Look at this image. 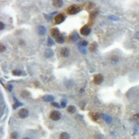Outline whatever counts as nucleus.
I'll list each match as a JSON object with an SVG mask.
<instances>
[{
  "label": "nucleus",
  "instance_id": "nucleus-15",
  "mask_svg": "<svg viewBox=\"0 0 139 139\" xmlns=\"http://www.w3.org/2000/svg\"><path fill=\"white\" fill-rule=\"evenodd\" d=\"M102 118L104 120V121H106L107 123H110L112 121V118L107 114H102Z\"/></svg>",
  "mask_w": 139,
  "mask_h": 139
},
{
  "label": "nucleus",
  "instance_id": "nucleus-21",
  "mask_svg": "<svg viewBox=\"0 0 139 139\" xmlns=\"http://www.w3.org/2000/svg\"><path fill=\"white\" fill-rule=\"evenodd\" d=\"M18 138V134L17 132L14 131L11 134V139H17Z\"/></svg>",
  "mask_w": 139,
  "mask_h": 139
},
{
  "label": "nucleus",
  "instance_id": "nucleus-16",
  "mask_svg": "<svg viewBox=\"0 0 139 139\" xmlns=\"http://www.w3.org/2000/svg\"><path fill=\"white\" fill-rule=\"evenodd\" d=\"M43 99L45 101H47V102H50V101H53L54 98V96L52 95H45L43 97Z\"/></svg>",
  "mask_w": 139,
  "mask_h": 139
},
{
  "label": "nucleus",
  "instance_id": "nucleus-26",
  "mask_svg": "<svg viewBox=\"0 0 139 139\" xmlns=\"http://www.w3.org/2000/svg\"><path fill=\"white\" fill-rule=\"evenodd\" d=\"M60 106H61V107L65 108L66 106V101L65 100H62L61 101V103H60Z\"/></svg>",
  "mask_w": 139,
  "mask_h": 139
},
{
  "label": "nucleus",
  "instance_id": "nucleus-28",
  "mask_svg": "<svg viewBox=\"0 0 139 139\" xmlns=\"http://www.w3.org/2000/svg\"><path fill=\"white\" fill-rule=\"evenodd\" d=\"M4 27H5V24L2 22H0V30H3Z\"/></svg>",
  "mask_w": 139,
  "mask_h": 139
},
{
  "label": "nucleus",
  "instance_id": "nucleus-25",
  "mask_svg": "<svg viewBox=\"0 0 139 139\" xmlns=\"http://www.w3.org/2000/svg\"><path fill=\"white\" fill-rule=\"evenodd\" d=\"M52 105L53 106H54V107H56V108H59L60 107L59 104L57 102H55V101H52Z\"/></svg>",
  "mask_w": 139,
  "mask_h": 139
},
{
  "label": "nucleus",
  "instance_id": "nucleus-7",
  "mask_svg": "<svg viewBox=\"0 0 139 139\" xmlns=\"http://www.w3.org/2000/svg\"><path fill=\"white\" fill-rule=\"evenodd\" d=\"M60 54L63 57H68L70 54V49L67 47H63L60 50Z\"/></svg>",
  "mask_w": 139,
  "mask_h": 139
},
{
  "label": "nucleus",
  "instance_id": "nucleus-24",
  "mask_svg": "<svg viewBox=\"0 0 139 139\" xmlns=\"http://www.w3.org/2000/svg\"><path fill=\"white\" fill-rule=\"evenodd\" d=\"M87 45H88V42H87V41L83 40V41L81 42V46H82V47H86V46H87Z\"/></svg>",
  "mask_w": 139,
  "mask_h": 139
},
{
  "label": "nucleus",
  "instance_id": "nucleus-20",
  "mask_svg": "<svg viewBox=\"0 0 139 139\" xmlns=\"http://www.w3.org/2000/svg\"><path fill=\"white\" fill-rule=\"evenodd\" d=\"M54 40H52L51 38H47V45L49 46V47H52V46H53L54 45Z\"/></svg>",
  "mask_w": 139,
  "mask_h": 139
},
{
  "label": "nucleus",
  "instance_id": "nucleus-18",
  "mask_svg": "<svg viewBox=\"0 0 139 139\" xmlns=\"http://www.w3.org/2000/svg\"><path fill=\"white\" fill-rule=\"evenodd\" d=\"M12 74H13V75H14V76H21L22 75V71L20 70H13V72H12Z\"/></svg>",
  "mask_w": 139,
  "mask_h": 139
},
{
  "label": "nucleus",
  "instance_id": "nucleus-13",
  "mask_svg": "<svg viewBox=\"0 0 139 139\" xmlns=\"http://www.w3.org/2000/svg\"><path fill=\"white\" fill-rule=\"evenodd\" d=\"M97 48H98V45H97L96 42H93V43H91V44L90 45V46H89V50H90V52H95V51L97 49Z\"/></svg>",
  "mask_w": 139,
  "mask_h": 139
},
{
  "label": "nucleus",
  "instance_id": "nucleus-27",
  "mask_svg": "<svg viewBox=\"0 0 139 139\" xmlns=\"http://www.w3.org/2000/svg\"><path fill=\"white\" fill-rule=\"evenodd\" d=\"M109 18L111 20H118V18L117 17H116L115 15H111V16H109Z\"/></svg>",
  "mask_w": 139,
  "mask_h": 139
},
{
  "label": "nucleus",
  "instance_id": "nucleus-1",
  "mask_svg": "<svg viewBox=\"0 0 139 139\" xmlns=\"http://www.w3.org/2000/svg\"><path fill=\"white\" fill-rule=\"evenodd\" d=\"M80 10H81V8H80L79 6H78L77 5H72L68 8L67 12L69 15H75L79 12Z\"/></svg>",
  "mask_w": 139,
  "mask_h": 139
},
{
  "label": "nucleus",
  "instance_id": "nucleus-12",
  "mask_svg": "<svg viewBox=\"0 0 139 139\" xmlns=\"http://www.w3.org/2000/svg\"><path fill=\"white\" fill-rule=\"evenodd\" d=\"M54 55V52L52 51V49H47L45 52V56L47 58H49L52 57Z\"/></svg>",
  "mask_w": 139,
  "mask_h": 139
},
{
  "label": "nucleus",
  "instance_id": "nucleus-10",
  "mask_svg": "<svg viewBox=\"0 0 139 139\" xmlns=\"http://www.w3.org/2000/svg\"><path fill=\"white\" fill-rule=\"evenodd\" d=\"M47 32L46 28L44 26H39L38 28V33L40 36H44Z\"/></svg>",
  "mask_w": 139,
  "mask_h": 139
},
{
  "label": "nucleus",
  "instance_id": "nucleus-29",
  "mask_svg": "<svg viewBox=\"0 0 139 139\" xmlns=\"http://www.w3.org/2000/svg\"><path fill=\"white\" fill-rule=\"evenodd\" d=\"M44 16L47 18V20H49L51 19V16H50V15H47V14H44Z\"/></svg>",
  "mask_w": 139,
  "mask_h": 139
},
{
  "label": "nucleus",
  "instance_id": "nucleus-3",
  "mask_svg": "<svg viewBox=\"0 0 139 139\" xmlns=\"http://www.w3.org/2000/svg\"><path fill=\"white\" fill-rule=\"evenodd\" d=\"M18 116L20 118L22 119H25L29 116V111L26 109H21L19 112H18Z\"/></svg>",
  "mask_w": 139,
  "mask_h": 139
},
{
  "label": "nucleus",
  "instance_id": "nucleus-5",
  "mask_svg": "<svg viewBox=\"0 0 139 139\" xmlns=\"http://www.w3.org/2000/svg\"><path fill=\"white\" fill-rule=\"evenodd\" d=\"M103 81H104V77L101 74L96 75L93 78V82L97 85H100L103 82Z\"/></svg>",
  "mask_w": 139,
  "mask_h": 139
},
{
  "label": "nucleus",
  "instance_id": "nucleus-8",
  "mask_svg": "<svg viewBox=\"0 0 139 139\" xmlns=\"http://www.w3.org/2000/svg\"><path fill=\"white\" fill-rule=\"evenodd\" d=\"M64 20H65V16L63 14H59V15H57L55 17V18H54V21H55L56 24H58L62 23Z\"/></svg>",
  "mask_w": 139,
  "mask_h": 139
},
{
  "label": "nucleus",
  "instance_id": "nucleus-17",
  "mask_svg": "<svg viewBox=\"0 0 139 139\" xmlns=\"http://www.w3.org/2000/svg\"><path fill=\"white\" fill-rule=\"evenodd\" d=\"M67 109H68V111L70 113H74L76 111V107L73 105H70Z\"/></svg>",
  "mask_w": 139,
  "mask_h": 139
},
{
  "label": "nucleus",
  "instance_id": "nucleus-22",
  "mask_svg": "<svg viewBox=\"0 0 139 139\" xmlns=\"http://www.w3.org/2000/svg\"><path fill=\"white\" fill-rule=\"evenodd\" d=\"M6 50V46H4L3 44L0 45V52H4Z\"/></svg>",
  "mask_w": 139,
  "mask_h": 139
},
{
  "label": "nucleus",
  "instance_id": "nucleus-19",
  "mask_svg": "<svg viewBox=\"0 0 139 139\" xmlns=\"http://www.w3.org/2000/svg\"><path fill=\"white\" fill-rule=\"evenodd\" d=\"M56 40L58 43H63L64 42V38L61 34H60L59 36L56 38Z\"/></svg>",
  "mask_w": 139,
  "mask_h": 139
},
{
  "label": "nucleus",
  "instance_id": "nucleus-11",
  "mask_svg": "<svg viewBox=\"0 0 139 139\" xmlns=\"http://www.w3.org/2000/svg\"><path fill=\"white\" fill-rule=\"evenodd\" d=\"M90 118L93 121H97L100 118V114L99 113H90Z\"/></svg>",
  "mask_w": 139,
  "mask_h": 139
},
{
  "label": "nucleus",
  "instance_id": "nucleus-30",
  "mask_svg": "<svg viewBox=\"0 0 139 139\" xmlns=\"http://www.w3.org/2000/svg\"><path fill=\"white\" fill-rule=\"evenodd\" d=\"M136 38H138L139 40V31H138L137 33H136Z\"/></svg>",
  "mask_w": 139,
  "mask_h": 139
},
{
  "label": "nucleus",
  "instance_id": "nucleus-23",
  "mask_svg": "<svg viewBox=\"0 0 139 139\" xmlns=\"http://www.w3.org/2000/svg\"><path fill=\"white\" fill-rule=\"evenodd\" d=\"M72 40H77L78 38H79V35L77 34L76 33L74 34V35H72Z\"/></svg>",
  "mask_w": 139,
  "mask_h": 139
},
{
  "label": "nucleus",
  "instance_id": "nucleus-9",
  "mask_svg": "<svg viewBox=\"0 0 139 139\" xmlns=\"http://www.w3.org/2000/svg\"><path fill=\"white\" fill-rule=\"evenodd\" d=\"M53 6L56 8H60L63 5V0H53L52 1Z\"/></svg>",
  "mask_w": 139,
  "mask_h": 139
},
{
  "label": "nucleus",
  "instance_id": "nucleus-31",
  "mask_svg": "<svg viewBox=\"0 0 139 139\" xmlns=\"http://www.w3.org/2000/svg\"><path fill=\"white\" fill-rule=\"evenodd\" d=\"M29 139V138H24V139Z\"/></svg>",
  "mask_w": 139,
  "mask_h": 139
},
{
  "label": "nucleus",
  "instance_id": "nucleus-4",
  "mask_svg": "<svg viewBox=\"0 0 139 139\" xmlns=\"http://www.w3.org/2000/svg\"><path fill=\"white\" fill-rule=\"evenodd\" d=\"M80 33L82 36H88L90 33V29L88 25H85L81 29Z\"/></svg>",
  "mask_w": 139,
  "mask_h": 139
},
{
  "label": "nucleus",
  "instance_id": "nucleus-14",
  "mask_svg": "<svg viewBox=\"0 0 139 139\" xmlns=\"http://www.w3.org/2000/svg\"><path fill=\"white\" fill-rule=\"evenodd\" d=\"M60 139H70V135L67 132H63L60 134Z\"/></svg>",
  "mask_w": 139,
  "mask_h": 139
},
{
  "label": "nucleus",
  "instance_id": "nucleus-2",
  "mask_svg": "<svg viewBox=\"0 0 139 139\" xmlns=\"http://www.w3.org/2000/svg\"><path fill=\"white\" fill-rule=\"evenodd\" d=\"M49 118L54 121H57L60 118V113L58 111H53L50 113Z\"/></svg>",
  "mask_w": 139,
  "mask_h": 139
},
{
  "label": "nucleus",
  "instance_id": "nucleus-6",
  "mask_svg": "<svg viewBox=\"0 0 139 139\" xmlns=\"http://www.w3.org/2000/svg\"><path fill=\"white\" fill-rule=\"evenodd\" d=\"M50 34H51V36H52V37H54V38H56L59 36L60 34L59 29H58V28H56V27L51 29V30H50Z\"/></svg>",
  "mask_w": 139,
  "mask_h": 139
}]
</instances>
